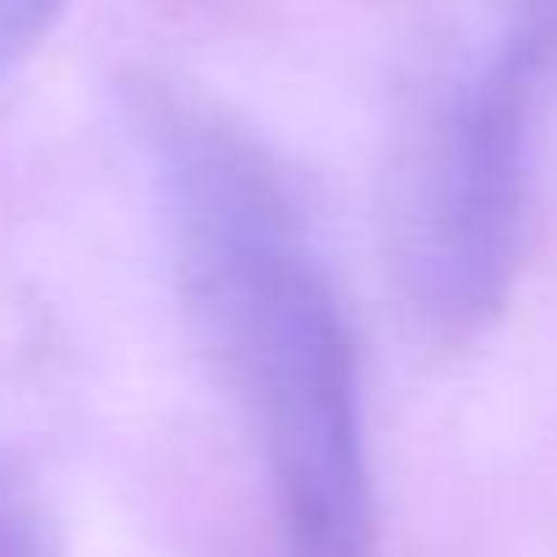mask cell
<instances>
[{
    "label": "cell",
    "instance_id": "obj_1",
    "mask_svg": "<svg viewBox=\"0 0 557 557\" xmlns=\"http://www.w3.org/2000/svg\"><path fill=\"white\" fill-rule=\"evenodd\" d=\"M186 318L262 448L285 557H377L361 377L296 197L197 104L148 115Z\"/></svg>",
    "mask_w": 557,
    "mask_h": 557
},
{
    "label": "cell",
    "instance_id": "obj_2",
    "mask_svg": "<svg viewBox=\"0 0 557 557\" xmlns=\"http://www.w3.org/2000/svg\"><path fill=\"white\" fill-rule=\"evenodd\" d=\"M557 77V0H524L454 99L410 219V278L432 323L475 334L519 262L524 170Z\"/></svg>",
    "mask_w": 557,
    "mask_h": 557
},
{
    "label": "cell",
    "instance_id": "obj_3",
    "mask_svg": "<svg viewBox=\"0 0 557 557\" xmlns=\"http://www.w3.org/2000/svg\"><path fill=\"white\" fill-rule=\"evenodd\" d=\"M66 7L72 0H0V77L23 66L50 39V28L61 23Z\"/></svg>",
    "mask_w": 557,
    "mask_h": 557
},
{
    "label": "cell",
    "instance_id": "obj_4",
    "mask_svg": "<svg viewBox=\"0 0 557 557\" xmlns=\"http://www.w3.org/2000/svg\"><path fill=\"white\" fill-rule=\"evenodd\" d=\"M0 557H50L39 524L12 503H0Z\"/></svg>",
    "mask_w": 557,
    "mask_h": 557
}]
</instances>
